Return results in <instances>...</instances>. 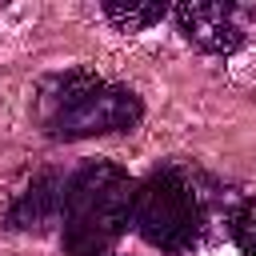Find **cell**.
<instances>
[{
  "label": "cell",
  "instance_id": "3957f363",
  "mask_svg": "<svg viewBox=\"0 0 256 256\" xmlns=\"http://www.w3.org/2000/svg\"><path fill=\"white\" fill-rule=\"evenodd\" d=\"M208 196L184 164H160L136 184L132 224L160 252H188L204 236Z\"/></svg>",
  "mask_w": 256,
  "mask_h": 256
},
{
  "label": "cell",
  "instance_id": "5b68a950",
  "mask_svg": "<svg viewBox=\"0 0 256 256\" xmlns=\"http://www.w3.org/2000/svg\"><path fill=\"white\" fill-rule=\"evenodd\" d=\"M64 192H68L64 172H56V168L36 172V176L16 192V200H12V208H8V228H12V232H44L48 224L60 220V212H64Z\"/></svg>",
  "mask_w": 256,
  "mask_h": 256
},
{
  "label": "cell",
  "instance_id": "277c9868",
  "mask_svg": "<svg viewBox=\"0 0 256 256\" xmlns=\"http://www.w3.org/2000/svg\"><path fill=\"white\" fill-rule=\"evenodd\" d=\"M172 16L188 44L216 52V56H228L248 40L240 4H180V8H172Z\"/></svg>",
  "mask_w": 256,
  "mask_h": 256
},
{
  "label": "cell",
  "instance_id": "6da1fadb",
  "mask_svg": "<svg viewBox=\"0 0 256 256\" xmlns=\"http://www.w3.org/2000/svg\"><path fill=\"white\" fill-rule=\"evenodd\" d=\"M32 108H36L40 132L52 140H88V136L128 132L144 116V104L132 88L112 84L88 68L44 76L36 84Z\"/></svg>",
  "mask_w": 256,
  "mask_h": 256
},
{
  "label": "cell",
  "instance_id": "52a82bcc",
  "mask_svg": "<svg viewBox=\"0 0 256 256\" xmlns=\"http://www.w3.org/2000/svg\"><path fill=\"white\" fill-rule=\"evenodd\" d=\"M228 228H232V240L244 256H256V196L240 200L228 216Z\"/></svg>",
  "mask_w": 256,
  "mask_h": 256
},
{
  "label": "cell",
  "instance_id": "7a4b0ae2",
  "mask_svg": "<svg viewBox=\"0 0 256 256\" xmlns=\"http://www.w3.org/2000/svg\"><path fill=\"white\" fill-rule=\"evenodd\" d=\"M136 180L112 160H88L68 176L60 236L68 256H104L132 224Z\"/></svg>",
  "mask_w": 256,
  "mask_h": 256
},
{
  "label": "cell",
  "instance_id": "8992f818",
  "mask_svg": "<svg viewBox=\"0 0 256 256\" xmlns=\"http://www.w3.org/2000/svg\"><path fill=\"white\" fill-rule=\"evenodd\" d=\"M100 12L120 28V32H144L168 16V4H100Z\"/></svg>",
  "mask_w": 256,
  "mask_h": 256
}]
</instances>
